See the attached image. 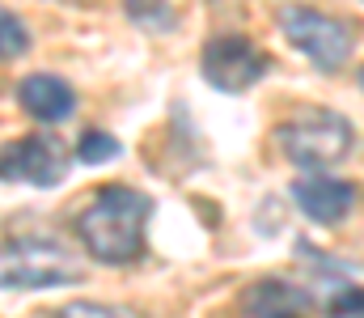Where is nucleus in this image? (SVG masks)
<instances>
[{"mask_svg": "<svg viewBox=\"0 0 364 318\" xmlns=\"http://www.w3.org/2000/svg\"><path fill=\"white\" fill-rule=\"evenodd\" d=\"M149 212H153L149 196H140L132 187H97L93 204L77 216V238L102 263H132L144 255Z\"/></svg>", "mask_w": 364, "mask_h": 318, "instance_id": "nucleus-1", "label": "nucleus"}, {"mask_svg": "<svg viewBox=\"0 0 364 318\" xmlns=\"http://www.w3.org/2000/svg\"><path fill=\"white\" fill-rule=\"evenodd\" d=\"M275 140H279V149H284V157L292 166L322 174V170H331V166H339V161L352 157L356 127H352L348 115L318 106V110H301V115L284 119L275 127Z\"/></svg>", "mask_w": 364, "mask_h": 318, "instance_id": "nucleus-2", "label": "nucleus"}, {"mask_svg": "<svg viewBox=\"0 0 364 318\" xmlns=\"http://www.w3.org/2000/svg\"><path fill=\"white\" fill-rule=\"evenodd\" d=\"M279 26H284L288 43H292L296 51H305V55L314 60V68H322V73H339V68L352 60V47H356L352 30H348L343 21L318 13V9L288 4V9L279 13Z\"/></svg>", "mask_w": 364, "mask_h": 318, "instance_id": "nucleus-3", "label": "nucleus"}, {"mask_svg": "<svg viewBox=\"0 0 364 318\" xmlns=\"http://www.w3.org/2000/svg\"><path fill=\"white\" fill-rule=\"evenodd\" d=\"M77 280H81V267L73 263L68 250L51 242H13L0 255V289H55Z\"/></svg>", "mask_w": 364, "mask_h": 318, "instance_id": "nucleus-4", "label": "nucleus"}, {"mask_svg": "<svg viewBox=\"0 0 364 318\" xmlns=\"http://www.w3.org/2000/svg\"><path fill=\"white\" fill-rule=\"evenodd\" d=\"M267 68H272V60L242 34H225L203 47V77L220 94H246L255 81L267 77Z\"/></svg>", "mask_w": 364, "mask_h": 318, "instance_id": "nucleus-5", "label": "nucleus"}, {"mask_svg": "<svg viewBox=\"0 0 364 318\" xmlns=\"http://www.w3.org/2000/svg\"><path fill=\"white\" fill-rule=\"evenodd\" d=\"M68 161L51 136H21L9 149H0V179L4 183H30V187H55L64 179Z\"/></svg>", "mask_w": 364, "mask_h": 318, "instance_id": "nucleus-6", "label": "nucleus"}, {"mask_svg": "<svg viewBox=\"0 0 364 318\" xmlns=\"http://www.w3.org/2000/svg\"><path fill=\"white\" fill-rule=\"evenodd\" d=\"M292 204L318 225H335L343 221L356 204V187L343 179H326V174H305L292 183Z\"/></svg>", "mask_w": 364, "mask_h": 318, "instance_id": "nucleus-7", "label": "nucleus"}, {"mask_svg": "<svg viewBox=\"0 0 364 318\" xmlns=\"http://www.w3.org/2000/svg\"><path fill=\"white\" fill-rule=\"evenodd\" d=\"M17 102L26 106L38 123H60L77 110V94L64 77H51V73H30L21 85H17Z\"/></svg>", "mask_w": 364, "mask_h": 318, "instance_id": "nucleus-8", "label": "nucleus"}, {"mask_svg": "<svg viewBox=\"0 0 364 318\" xmlns=\"http://www.w3.org/2000/svg\"><path fill=\"white\" fill-rule=\"evenodd\" d=\"M314 297H305L301 289L284 285V280H259L250 293H246V314L250 318H288L301 314Z\"/></svg>", "mask_w": 364, "mask_h": 318, "instance_id": "nucleus-9", "label": "nucleus"}, {"mask_svg": "<svg viewBox=\"0 0 364 318\" xmlns=\"http://www.w3.org/2000/svg\"><path fill=\"white\" fill-rule=\"evenodd\" d=\"M127 17L144 30H170L174 26V9L170 0H127Z\"/></svg>", "mask_w": 364, "mask_h": 318, "instance_id": "nucleus-10", "label": "nucleus"}, {"mask_svg": "<svg viewBox=\"0 0 364 318\" xmlns=\"http://www.w3.org/2000/svg\"><path fill=\"white\" fill-rule=\"evenodd\" d=\"M30 47V30L17 13L0 9V60H17L21 51Z\"/></svg>", "mask_w": 364, "mask_h": 318, "instance_id": "nucleus-11", "label": "nucleus"}, {"mask_svg": "<svg viewBox=\"0 0 364 318\" xmlns=\"http://www.w3.org/2000/svg\"><path fill=\"white\" fill-rule=\"evenodd\" d=\"M110 157H119V140H114L110 132L90 127V132L81 136V144H77V161H85V166H102V161H110Z\"/></svg>", "mask_w": 364, "mask_h": 318, "instance_id": "nucleus-12", "label": "nucleus"}, {"mask_svg": "<svg viewBox=\"0 0 364 318\" xmlns=\"http://www.w3.org/2000/svg\"><path fill=\"white\" fill-rule=\"evenodd\" d=\"M331 318H364V306H360V289L356 285H343L331 293V306H326Z\"/></svg>", "mask_w": 364, "mask_h": 318, "instance_id": "nucleus-13", "label": "nucleus"}, {"mask_svg": "<svg viewBox=\"0 0 364 318\" xmlns=\"http://www.w3.org/2000/svg\"><path fill=\"white\" fill-rule=\"evenodd\" d=\"M55 318H132V314L114 310V306H97V302H68V306H60Z\"/></svg>", "mask_w": 364, "mask_h": 318, "instance_id": "nucleus-14", "label": "nucleus"}, {"mask_svg": "<svg viewBox=\"0 0 364 318\" xmlns=\"http://www.w3.org/2000/svg\"><path fill=\"white\" fill-rule=\"evenodd\" d=\"M288 318H301V314H288Z\"/></svg>", "mask_w": 364, "mask_h": 318, "instance_id": "nucleus-15", "label": "nucleus"}]
</instances>
